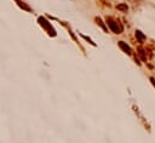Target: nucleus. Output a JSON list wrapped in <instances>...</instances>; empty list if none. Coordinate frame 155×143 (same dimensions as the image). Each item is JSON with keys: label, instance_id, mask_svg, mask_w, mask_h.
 Masks as SVG:
<instances>
[{"label": "nucleus", "instance_id": "obj_1", "mask_svg": "<svg viewBox=\"0 0 155 143\" xmlns=\"http://www.w3.org/2000/svg\"><path fill=\"white\" fill-rule=\"evenodd\" d=\"M107 23L109 24V27H110V29L113 30V32L116 33V34H120L122 32V29H124L119 22L115 21V20H113V18H107Z\"/></svg>", "mask_w": 155, "mask_h": 143}, {"label": "nucleus", "instance_id": "obj_2", "mask_svg": "<svg viewBox=\"0 0 155 143\" xmlns=\"http://www.w3.org/2000/svg\"><path fill=\"white\" fill-rule=\"evenodd\" d=\"M119 45H120V47H121L122 50H124L126 53H129V55L131 53V49H130V46H127L124 41H120V43H119Z\"/></svg>", "mask_w": 155, "mask_h": 143}, {"label": "nucleus", "instance_id": "obj_3", "mask_svg": "<svg viewBox=\"0 0 155 143\" xmlns=\"http://www.w3.org/2000/svg\"><path fill=\"white\" fill-rule=\"evenodd\" d=\"M136 37H137V39H138L139 43H143L144 40H145V37L142 34V32H139V30H137V32H136Z\"/></svg>", "mask_w": 155, "mask_h": 143}, {"label": "nucleus", "instance_id": "obj_4", "mask_svg": "<svg viewBox=\"0 0 155 143\" xmlns=\"http://www.w3.org/2000/svg\"><path fill=\"white\" fill-rule=\"evenodd\" d=\"M118 9L121 11H127L129 10V7H127V5H125V4H122V5H118Z\"/></svg>", "mask_w": 155, "mask_h": 143}]
</instances>
